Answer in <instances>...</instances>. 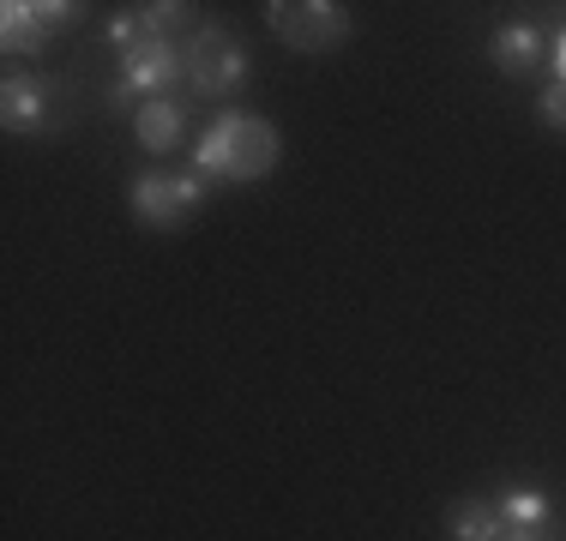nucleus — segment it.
<instances>
[{
    "mask_svg": "<svg viewBox=\"0 0 566 541\" xmlns=\"http://www.w3.org/2000/svg\"><path fill=\"white\" fill-rule=\"evenodd\" d=\"M277 157H283V139L272 120L248 115V108H229L193 145V174L199 181H260V174L277 169Z\"/></svg>",
    "mask_w": 566,
    "mask_h": 541,
    "instance_id": "f257e3e1",
    "label": "nucleus"
},
{
    "mask_svg": "<svg viewBox=\"0 0 566 541\" xmlns=\"http://www.w3.org/2000/svg\"><path fill=\"white\" fill-rule=\"evenodd\" d=\"M175 85H187V49L175 36H139L133 49H120V73L109 103H133V97H169Z\"/></svg>",
    "mask_w": 566,
    "mask_h": 541,
    "instance_id": "f03ea898",
    "label": "nucleus"
},
{
    "mask_svg": "<svg viewBox=\"0 0 566 541\" xmlns=\"http://www.w3.org/2000/svg\"><path fill=\"white\" fill-rule=\"evenodd\" d=\"M265 24H272V36L295 54H326L349 36V12L338 0H272V7H265Z\"/></svg>",
    "mask_w": 566,
    "mask_h": 541,
    "instance_id": "7ed1b4c3",
    "label": "nucleus"
},
{
    "mask_svg": "<svg viewBox=\"0 0 566 541\" xmlns=\"http://www.w3.org/2000/svg\"><path fill=\"white\" fill-rule=\"evenodd\" d=\"M241 85H248V49H241L235 36L199 24V31L187 36V91H193V97H229V91H241Z\"/></svg>",
    "mask_w": 566,
    "mask_h": 541,
    "instance_id": "20e7f679",
    "label": "nucleus"
},
{
    "mask_svg": "<svg viewBox=\"0 0 566 541\" xmlns=\"http://www.w3.org/2000/svg\"><path fill=\"white\" fill-rule=\"evenodd\" d=\"M127 205L139 223L175 229L206 205V181H199V174H139V181L127 187Z\"/></svg>",
    "mask_w": 566,
    "mask_h": 541,
    "instance_id": "39448f33",
    "label": "nucleus"
},
{
    "mask_svg": "<svg viewBox=\"0 0 566 541\" xmlns=\"http://www.w3.org/2000/svg\"><path fill=\"white\" fill-rule=\"evenodd\" d=\"M49 78L43 73H12L7 85H0V120H7V132H43L49 127Z\"/></svg>",
    "mask_w": 566,
    "mask_h": 541,
    "instance_id": "423d86ee",
    "label": "nucleus"
},
{
    "mask_svg": "<svg viewBox=\"0 0 566 541\" xmlns=\"http://www.w3.org/2000/svg\"><path fill=\"white\" fill-rule=\"evenodd\" d=\"M181 132H187V108L175 97H151V103L133 108V139H139V151L164 157L181 145Z\"/></svg>",
    "mask_w": 566,
    "mask_h": 541,
    "instance_id": "0eeeda50",
    "label": "nucleus"
},
{
    "mask_svg": "<svg viewBox=\"0 0 566 541\" xmlns=\"http://www.w3.org/2000/svg\"><path fill=\"white\" fill-rule=\"evenodd\" d=\"M0 49L7 54H43L49 49V24L36 19V0H7L0 7Z\"/></svg>",
    "mask_w": 566,
    "mask_h": 541,
    "instance_id": "6e6552de",
    "label": "nucleus"
},
{
    "mask_svg": "<svg viewBox=\"0 0 566 541\" xmlns=\"http://www.w3.org/2000/svg\"><path fill=\"white\" fill-rule=\"evenodd\" d=\"M536 61H543V31H536V24H501V31H494V66H501L506 78L536 73Z\"/></svg>",
    "mask_w": 566,
    "mask_h": 541,
    "instance_id": "1a4fd4ad",
    "label": "nucleus"
},
{
    "mask_svg": "<svg viewBox=\"0 0 566 541\" xmlns=\"http://www.w3.org/2000/svg\"><path fill=\"white\" fill-rule=\"evenodd\" d=\"M501 535H506L501 506H482V499L452 506V541H501Z\"/></svg>",
    "mask_w": 566,
    "mask_h": 541,
    "instance_id": "9d476101",
    "label": "nucleus"
},
{
    "mask_svg": "<svg viewBox=\"0 0 566 541\" xmlns=\"http://www.w3.org/2000/svg\"><path fill=\"white\" fill-rule=\"evenodd\" d=\"M501 518H506V530H536V523L548 518V494H543V487H506V494H501Z\"/></svg>",
    "mask_w": 566,
    "mask_h": 541,
    "instance_id": "9b49d317",
    "label": "nucleus"
},
{
    "mask_svg": "<svg viewBox=\"0 0 566 541\" xmlns=\"http://www.w3.org/2000/svg\"><path fill=\"white\" fill-rule=\"evenodd\" d=\"M133 19H139V36H169L175 24L193 19V7H181V0H157V7H139Z\"/></svg>",
    "mask_w": 566,
    "mask_h": 541,
    "instance_id": "f8f14e48",
    "label": "nucleus"
},
{
    "mask_svg": "<svg viewBox=\"0 0 566 541\" xmlns=\"http://www.w3.org/2000/svg\"><path fill=\"white\" fill-rule=\"evenodd\" d=\"M536 115H543V127L566 132V85H560V78H555V85L543 91V103H536Z\"/></svg>",
    "mask_w": 566,
    "mask_h": 541,
    "instance_id": "ddd939ff",
    "label": "nucleus"
},
{
    "mask_svg": "<svg viewBox=\"0 0 566 541\" xmlns=\"http://www.w3.org/2000/svg\"><path fill=\"white\" fill-rule=\"evenodd\" d=\"M555 78L566 85V31H560V43H555Z\"/></svg>",
    "mask_w": 566,
    "mask_h": 541,
    "instance_id": "4468645a",
    "label": "nucleus"
},
{
    "mask_svg": "<svg viewBox=\"0 0 566 541\" xmlns=\"http://www.w3.org/2000/svg\"><path fill=\"white\" fill-rule=\"evenodd\" d=\"M501 541H536V530H506Z\"/></svg>",
    "mask_w": 566,
    "mask_h": 541,
    "instance_id": "2eb2a0df",
    "label": "nucleus"
}]
</instances>
